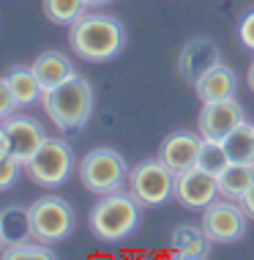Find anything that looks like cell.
<instances>
[{
	"mask_svg": "<svg viewBox=\"0 0 254 260\" xmlns=\"http://www.w3.org/2000/svg\"><path fill=\"white\" fill-rule=\"evenodd\" d=\"M71 50L77 58L88 63H107L118 58L126 47V27L118 17L112 14H85L71 25L68 33Z\"/></svg>",
	"mask_w": 254,
	"mask_h": 260,
	"instance_id": "obj_1",
	"label": "cell"
},
{
	"mask_svg": "<svg viewBox=\"0 0 254 260\" xmlns=\"http://www.w3.org/2000/svg\"><path fill=\"white\" fill-rule=\"evenodd\" d=\"M142 203H139L129 189H118L110 194H98L88 214V224L101 244L126 241L142 222Z\"/></svg>",
	"mask_w": 254,
	"mask_h": 260,
	"instance_id": "obj_2",
	"label": "cell"
},
{
	"mask_svg": "<svg viewBox=\"0 0 254 260\" xmlns=\"http://www.w3.org/2000/svg\"><path fill=\"white\" fill-rule=\"evenodd\" d=\"M41 107L60 132H80L93 115V85L82 74H74L58 88L44 90Z\"/></svg>",
	"mask_w": 254,
	"mask_h": 260,
	"instance_id": "obj_3",
	"label": "cell"
},
{
	"mask_svg": "<svg viewBox=\"0 0 254 260\" xmlns=\"http://www.w3.org/2000/svg\"><path fill=\"white\" fill-rule=\"evenodd\" d=\"M129 170L131 167L126 165V159L115 148H93L77 165V175H80L82 186L96 198L126 189L129 186Z\"/></svg>",
	"mask_w": 254,
	"mask_h": 260,
	"instance_id": "obj_4",
	"label": "cell"
},
{
	"mask_svg": "<svg viewBox=\"0 0 254 260\" xmlns=\"http://www.w3.org/2000/svg\"><path fill=\"white\" fill-rule=\"evenodd\" d=\"M25 173L36 186H63L74 175V148L60 137H47L39 151L25 161Z\"/></svg>",
	"mask_w": 254,
	"mask_h": 260,
	"instance_id": "obj_5",
	"label": "cell"
},
{
	"mask_svg": "<svg viewBox=\"0 0 254 260\" xmlns=\"http://www.w3.org/2000/svg\"><path fill=\"white\" fill-rule=\"evenodd\" d=\"M126 189L145 208L164 206L169 198H175V173L159 156L142 159L129 170V186Z\"/></svg>",
	"mask_w": 254,
	"mask_h": 260,
	"instance_id": "obj_6",
	"label": "cell"
},
{
	"mask_svg": "<svg viewBox=\"0 0 254 260\" xmlns=\"http://www.w3.org/2000/svg\"><path fill=\"white\" fill-rule=\"evenodd\" d=\"M30 211H33V236H36V241L52 247V244L66 241L74 233L77 216L68 200L47 194V198H39L33 203Z\"/></svg>",
	"mask_w": 254,
	"mask_h": 260,
	"instance_id": "obj_7",
	"label": "cell"
},
{
	"mask_svg": "<svg viewBox=\"0 0 254 260\" xmlns=\"http://www.w3.org/2000/svg\"><path fill=\"white\" fill-rule=\"evenodd\" d=\"M200 224L205 228V233L210 236L213 244H238L246 236V228H249V214L238 200L216 198L202 211Z\"/></svg>",
	"mask_w": 254,
	"mask_h": 260,
	"instance_id": "obj_8",
	"label": "cell"
},
{
	"mask_svg": "<svg viewBox=\"0 0 254 260\" xmlns=\"http://www.w3.org/2000/svg\"><path fill=\"white\" fill-rule=\"evenodd\" d=\"M216 198H222L219 194V181L216 175L205 173L202 167H192V170L175 175V200L183 208L205 211Z\"/></svg>",
	"mask_w": 254,
	"mask_h": 260,
	"instance_id": "obj_9",
	"label": "cell"
},
{
	"mask_svg": "<svg viewBox=\"0 0 254 260\" xmlns=\"http://www.w3.org/2000/svg\"><path fill=\"white\" fill-rule=\"evenodd\" d=\"M0 129H3V135H6V143H9L11 156L19 159L22 165L39 151V145L49 137L47 129L36 121V118L22 115V112H14L11 118H6V121L0 123Z\"/></svg>",
	"mask_w": 254,
	"mask_h": 260,
	"instance_id": "obj_10",
	"label": "cell"
},
{
	"mask_svg": "<svg viewBox=\"0 0 254 260\" xmlns=\"http://www.w3.org/2000/svg\"><path fill=\"white\" fill-rule=\"evenodd\" d=\"M243 121H246V112L235 96L222 102H202L200 118H197V132L205 140H224Z\"/></svg>",
	"mask_w": 254,
	"mask_h": 260,
	"instance_id": "obj_11",
	"label": "cell"
},
{
	"mask_svg": "<svg viewBox=\"0 0 254 260\" xmlns=\"http://www.w3.org/2000/svg\"><path fill=\"white\" fill-rule=\"evenodd\" d=\"M222 63V50L216 47V41L210 39H189L186 44L180 47L178 55V74L183 82L194 85L202 74H208L213 66Z\"/></svg>",
	"mask_w": 254,
	"mask_h": 260,
	"instance_id": "obj_12",
	"label": "cell"
},
{
	"mask_svg": "<svg viewBox=\"0 0 254 260\" xmlns=\"http://www.w3.org/2000/svg\"><path fill=\"white\" fill-rule=\"evenodd\" d=\"M200 145H202V135L200 132H172L161 140L159 145V159L172 170L175 175L186 173L197 167V159H200Z\"/></svg>",
	"mask_w": 254,
	"mask_h": 260,
	"instance_id": "obj_13",
	"label": "cell"
},
{
	"mask_svg": "<svg viewBox=\"0 0 254 260\" xmlns=\"http://www.w3.org/2000/svg\"><path fill=\"white\" fill-rule=\"evenodd\" d=\"M0 236H3V249L17 247V244L33 241V211L22 203H11V206L0 208Z\"/></svg>",
	"mask_w": 254,
	"mask_h": 260,
	"instance_id": "obj_14",
	"label": "cell"
},
{
	"mask_svg": "<svg viewBox=\"0 0 254 260\" xmlns=\"http://www.w3.org/2000/svg\"><path fill=\"white\" fill-rule=\"evenodd\" d=\"M235 90H238V74L232 72L224 60L194 82V93H197V99H200V102L232 99V96H235Z\"/></svg>",
	"mask_w": 254,
	"mask_h": 260,
	"instance_id": "obj_15",
	"label": "cell"
},
{
	"mask_svg": "<svg viewBox=\"0 0 254 260\" xmlns=\"http://www.w3.org/2000/svg\"><path fill=\"white\" fill-rule=\"evenodd\" d=\"M169 247L183 260H202L210 255L213 241H210V236L205 233L202 224H178L169 233Z\"/></svg>",
	"mask_w": 254,
	"mask_h": 260,
	"instance_id": "obj_16",
	"label": "cell"
},
{
	"mask_svg": "<svg viewBox=\"0 0 254 260\" xmlns=\"http://www.w3.org/2000/svg\"><path fill=\"white\" fill-rule=\"evenodd\" d=\"M33 74H36V80L41 82V88L44 90H52L58 88L60 82H66L68 77H74V63L68 58L66 52H58V50H47L41 52L36 60H33Z\"/></svg>",
	"mask_w": 254,
	"mask_h": 260,
	"instance_id": "obj_17",
	"label": "cell"
},
{
	"mask_svg": "<svg viewBox=\"0 0 254 260\" xmlns=\"http://www.w3.org/2000/svg\"><path fill=\"white\" fill-rule=\"evenodd\" d=\"M219 194L230 200H241L249 186L254 184V165H246V161H230V167L219 175Z\"/></svg>",
	"mask_w": 254,
	"mask_h": 260,
	"instance_id": "obj_18",
	"label": "cell"
},
{
	"mask_svg": "<svg viewBox=\"0 0 254 260\" xmlns=\"http://www.w3.org/2000/svg\"><path fill=\"white\" fill-rule=\"evenodd\" d=\"M6 82H9L14 99H17L19 107H30V104L41 102V96H44V88H41V82L36 80V74H33V69H25V66H17L11 69L9 74H6Z\"/></svg>",
	"mask_w": 254,
	"mask_h": 260,
	"instance_id": "obj_19",
	"label": "cell"
},
{
	"mask_svg": "<svg viewBox=\"0 0 254 260\" xmlns=\"http://www.w3.org/2000/svg\"><path fill=\"white\" fill-rule=\"evenodd\" d=\"M222 143H224V148H227L230 161L254 165V123H249V121L238 123Z\"/></svg>",
	"mask_w": 254,
	"mask_h": 260,
	"instance_id": "obj_20",
	"label": "cell"
},
{
	"mask_svg": "<svg viewBox=\"0 0 254 260\" xmlns=\"http://www.w3.org/2000/svg\"><path fill=\"white\" fill-rule=\"evenodd\" d=\"M44 17L55 25H74L80 17L88 14V0H41Z\"/></svg>",
	"mask_w": 254,
	"mask_h": 260,
	"instance_id": "obj_21",
	"label": "cell"
},
{
	"mask_svg": "<svg viewBox=\"0 0 254 260\" xmlns=\"http://www.w3.org/2000/svg\"><path fill=\"white\" fill-rule=\"evenodd\" d=\"M197 167H202L205 173L216 175V178L227 170V167H230V156H227V148H224L222 140H205V137H202Z\"/></svg>",
	"mask_w": 254,
	"mask_h": 260,
	"instance_id": "obj_22",
	"label": "cell"
},
{
	"mask_svg": "<svg viewBox=\"0 0 254 260\" xmlns=\"http://www.w3.org/2000/svg\"><path fill=\"white\" fill-rule=\"evenodd\" d=\"M3 257L9 260H17V257H36V260H52L55 257V249L49 247V244H41V241H25V244H17V247H6L3 252H0Z\"/></svg>",
	"mask_w": 254,
	"mask_h": 260,
	"instance_id": "obj_23",
	"label": "cell"
},
{
	"mask_svg": "<svg viewBox=\"0 0 254 260\" xmlns=\"http://www.w3.org/2000/svg\"><path fill=\"white\" fill-rule=\"evenodd\" d=\"M22 170H25L22 161L14 159L11 153H3V156H0V192H6V189H11L17 184V178Z\"/></svg>",
	"mask_w": 254,
	"mask_h": 260,
	"instance_id": "obj_24",
	"label": "cell"
},
{
	"mask_svg": "<svg viewBox=\"0 0 254 260\" xmlns=\"http://www.w3.org/2000/svg\"><path fill=\"white\" fill-rule=\"evenodd\" d=\"M17 110H19V104L14 99L9 82H6V77H0V123H3L6 118H11Z\"/></svg>",
	"mask_w": 254,
	"mask_h": 260,
	"instance_id": "obj_25",
	"label": "cell"
},
{
	"mask_svg": "<svg viewBox=\"0 0 254 260\" xmlns=\"http://www.w3.org/2000/svg\"><path fill=\"white\" fill-rule=\"evenodd\" d=\"M238 36H241V44L246 50H254V9L243 14L241 25H238Z\"/></svg>",
	"mask_w": 254,
	"mask_h": 260,
	"instance_id": "obj_26",
	"label": "cell"
},
{
	"mask_svg": "<svg viewBox=\"0 0 254 260\" xmlns=\"http://www.w3.org/2000/svg\"><path fill=\"white\" fill-rule=\"evenodd\" d=\"M238 203H241V206H243V211L249 214V219H254V184L249 186V192H246V194H243V198L238 200Z\"/></svg>",
	"mask_w": 254,
	"mask_h": 260,
	"instance_id": "obj_27",
	"label": "cell"
},
{
	"mask_svg": "<svg viewBox=\"0 0 254 260\" xmlns=\"http://www.w3.org/2000/svg\"><path fill=\"white\" fill-rule=\"evenodd\" d=\"M249 88L254 90V63H251V66H249Z\"/></svg>",
	"mask_w": 254,
	"mask_h": 260,
	"instance_id": "obj_28",
	"label": "cell"
},
{
	"mask_svg": "<svg viewBox=\"0 0 254 260\" xmlns=\"http://www.w3.org/2000/svg\"><path fill=\"white\" fill-rule=\"evenodd\" d=\"M104 3H112V0H88V6H93V9L96 6H104Z\"/></svg>",
	"mask_w": 254,
	"mask_h": 260,
	"instance_id": "obj_29",
	"label": "cell"
},
{
	"mask_svg": "<svg viewBox=\"0 0 254 260\" xmlns=\"http://www.w3.org/2000/svg\"><path fill=\"white\" fill-rule=\"evenodd\" d=\"M0 252H3V236H0Z\"/></svg>",
	"mask_w": 254,
	"mask_h": 260,
	"instance_id": "obj_30",
	"label": "cell"
}]
</instances>
